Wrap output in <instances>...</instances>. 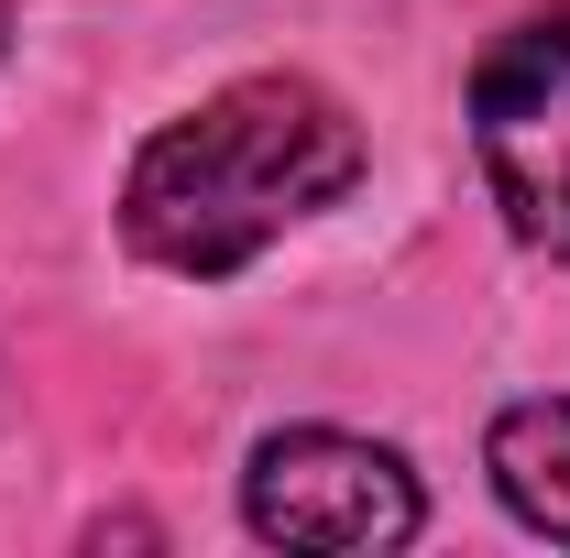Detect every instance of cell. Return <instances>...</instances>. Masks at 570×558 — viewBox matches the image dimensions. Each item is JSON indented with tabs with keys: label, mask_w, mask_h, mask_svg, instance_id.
Returning a JSON list of instances; mask_svg holds the SVG:
<instances>
[{
	"label": "cell",
	"mask_w": 570,
	"mask_h": 558,
	"mask_svg": "<svg viewBox=\"0 0 570 558\" xmlns=\"http://www.w3.org/2000/svg\"><path fill=\"white\" fill-rule=\"evenodd\" d=\"M362 176V121L318 88V77H230L187 121L132 153L121 187V230L142 263L165 275H242L253 252H275L285 230L341 209Z\"/></svg>",
	"instance_id": "cell-1"
},
{
	"label": "cell",
	"mask_w": 570,
	"mask_h": 558,
	"mask_svg": "<svg viewBox=\"0 0 570 558\" xmlns=\"http://www.w3.org/2000/svg\"><path fill=\"white\" fill-rule=\"evenodd\" d=\"M0 56H11V0H0Z\"/></svg>",
	"instance_id": "cell-5"
},
{
	"label": "cell",
	"mask_w": 570,
	"mask_h": 558,
	"mask_svg": "<svg viewBox=\"0 0 570 558\" xmlns=\"http://www.w3.org/2000/svg\"><path fill=\"white\" fill-rule=\"evenodd\" d=\"M242 515L253 537L275 548H406L417 537V471L384 449V438H352V427H285L253 449L242 471Z\"/></svg>",
	"instance_id": "cell-3"
},
{
	"label": "cell",
	"mask_w": 570,
	"mask_h": 558,
	"mask_svg": "<svg viewBox=\"0 0 570 558\" xmlns=\"http://www.w3.org/2000/svg\"><path fill=\"white\" fill-rule=\"evenodd\" d=\"M483 460H494L504 515L570 548V395H527V406H504L494 438H483Z\"/></svg>",
	"instance_id": "cell-4"
},
{
	"label": "cell",
	"mask_w": 570,
	"mask_h": 558,
	"mask_svg": "<svg viewBox=\"0 0 570 558\" xmlns=\"http://www.w3.org/2000/svg\"><path fill=\"white\" fill-rule=\"evenodd\" d=\"M472 153H483L504 230L570 263V0L527 11L472 67Z\"/></svg>",
	"instance_id": "cell-2"
}]
</instances>
